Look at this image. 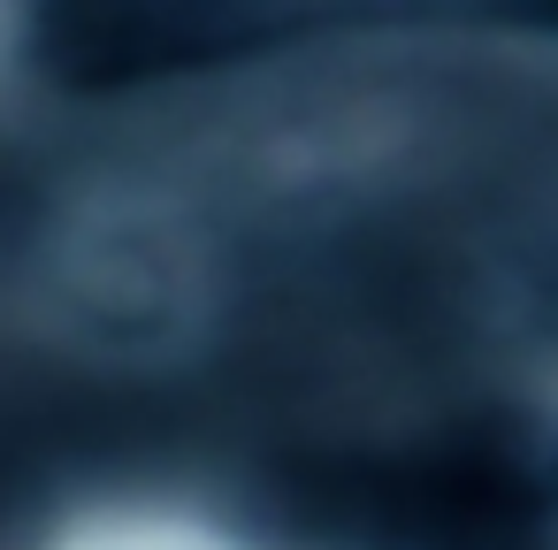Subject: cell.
<instances>
[{
  "mask_svg": "<svg viewBox=\"0 0 558 550\" xmlns=\"http://www.w3.org/2000/svg\"><path fill=\"white\" fill-rule=\"evenodd\" d=\"M314 527L352 550H520L535 497L497 459H390L306 481Z\"/></svg>",
  "mask_w": 558,
  "mask_h": 550,
  "instance_id": "6da1fadb",
  "label": "cell"
}]
</instances>
